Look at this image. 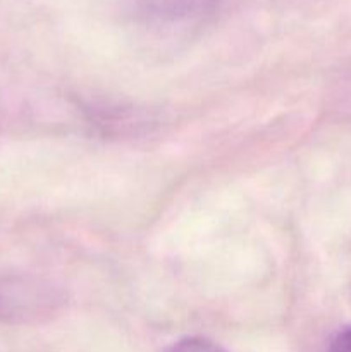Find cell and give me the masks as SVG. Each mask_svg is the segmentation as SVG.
Returning a JSON list of instances; mask_svg holds the SVG:
<instances>
[{
	"instance_id": "1",
	"label": "cell",
	"mask_w": 351,
	"mask_h": 352,
	"mask_svg": "<svg viewBox=\"0 0 351 352\" xmlns=\"http://www.w3.org/2000/svg\"><path fill=\"white\" fill-rule=\"evenodd\" d=\"M50 289L33 282L10 280L0 284V316H28L54 306Z\"/></svg>"
},
{
	"instance_id": "3",
	"label": "cell",
	"mask_w": 351,
	"mask_h": 352,
	"mask_svg": "<svg viewBox=\"0 0 351 352\" xmlns=\"http://www.w3.org/2000/svg\"><path fill=\"white\" fill-rule=\"evenodd\" d=\"M165 352H226L220 346L210 342L206 339H196V337H191V339L179 340L178 344L167 349Z\"/></svg>"
},
{
	"instance_id": "2",
	"label": "cell",
	"mask_w": 351,
	"mask_h": 352,
	"mask_svg": "<svg viewBox=\"0 0 351 352\" xmlns=\"http://www.w3.org/2000/svg\"><path fill=\"white\" fill-rule=\"evenodd\" d=\"M213 0H147L148 7L158 14H188L210 6Z\"/></svg>"
},
{
	"instance_id": "4",
	"label": "cell",
	"mask_w": 351,
	"mask_h": 352,
	"mask_svg": "<svg viewBox=\"0 0 351 352\" xmlns=\"http://www.w3.org/2000/svg\"><path fill=\"white\" fill-rule=\"evenodd\" d=\"M327 352H351V327L341 330L329 344Z\"/></svg>"
}]
</instances>
